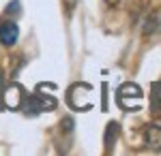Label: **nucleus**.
Returning a JSON list of instances; mask_svg holds the SVG:
<instances>
[{
	"label": "nucleus",
	"mask_w": 161,
	"mask_h": 156,
	"mask_svg": "<svg viewBox=\"0 0 161 156\" xmlns=\"http://www.w3.org/2000/svg\"><path fill=\"white\" fill-rule=\"evenodd\" d=\"M116 103L118 107L125 109V111H140L142 105H144V92L142 88L133 81H127L118 88L116 92Z\"/></svg>",
	"instance_id": "f257e3e1"
},
{
	"label": "nucleus",
	"mask_w": 161,
	"mask_h": 156,
	"mask_svg": "<svg viewBox=\"0 0 161 156\" xmlns=\"http://www.w3.org/2000/svg\"><path fill=\"white\" fill-rule=\"evenodd\" d=\"M56 107V98L52 96H43V94H32L26 101V113H41V111H52Z\"/></svg>",
	"instance_id": "f03ea898"
},
{
	"label": "nucleus",
	"mask_w": 161,
	"mask_h": 156,
	"mask_svg": "<svg viewBox=\"0 0 161 156\" xmlns=\"http://www.w3.org/2000/svg\"><path fill=\"white\" fill-rule=\"evenodd\" d=\"M17 36H19V28L15 22H4L0 24V43L4 47H11L17 43Z\"/></svg>",
	"instance_id": "7ed1b4c3"
},
{
	"label": "nucleus",
	"mask_w": 161,
	"mask_h": 156,
	"mask_svg": "<svg viewBox=\"0 0 161 156\" xmlns=\"http://www.w3.org/2000/svg\"><path fill=\"white\" fill-rule=\"evenodd\" d=\"M22 98H24V94H22V88L19 86H15L13 84L7 92H4V101H7V105L11 109H15V107H19V103H22Z\"/></svg>",
	"instance_id": "20e7f679"
},
{
	"label": "nucleus",
	"mask_w": 161,
	"mask_h": 156,
	"mask_svg": "<svg viewBox=\"0 0 161 156\" xmlns=\"http://www.w3.org/2000/svg\"><path fill=\"white\" fill-rule=\"evenodd\" d=\"M146 141L153 150H161V126H157V124L146 126Z\"/></svg>",
	"instance_id": "39448f33"
},
{
	"label": "nucleus",
	"mask_w": 161,
	"mask_h": 156,
	"mask_svg": "<svg viewBox=\"0 0 161 156\" xmlns=\"http://www.w3.org/2000/svg\"><path fill=\"white\" fill-rule=\"evenodd\" d=\"M153 105L155 109H161V81L153 86Z\"/></svg>",
	"instance_id": "423d86ee"
},
{
	"label": "nucleus",
	"mask_w": 161,
	"mask_h": 156,
	"mask_svg": "<svg viewBox=\"0 0 161 156\" xmlns=\"http://www.w3.org/2000/svg\"><path fill=\"white\" fill-rule=\"evenodd\" d=\"M105 2H108V4H110V7H116V4H118V2H120V0H105Z\"/></svg>",
	"instance_id": "0eeeda50"
}]
</instances>
